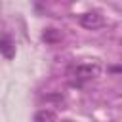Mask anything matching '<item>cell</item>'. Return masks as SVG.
I'll use <instances>...</instances> for the list:
<instances>
[{
    "mask_svg": "<svg viewBox=\"0 0 122 122\" xmlns=\"http://www.w3.org/2000/svg\"><path fill=\"white\" fill-rule=\"evenodd\" d=\"M0 51L6 59H13V55H15V44L8 34H4L2 40H0Z\"/></svg>",
    "mask_w": 122,
    "mask_h": 122,
    "instance_id": "obj_3",
    "label": "cell"
},
{
    "mask_svg": "<svg viewBox=\"0 0 122 122\" xmlns=\"http://www.w3.org/2000/svg\"><path fill=\"white\" fill-rule=\"evenodd\" d=\"M42 40L46 44H57V42H61V32L57 29H46L42 32Z\"/></svg>",
    "mask_w": 122,
    "mask_h": 122,
    "instance_id": "obj_4",
    "label": "cell"
},
{
    "mask_svg": "<svg viewBox=\"0 0 122 122\" xmlns=\"http://www.w3.org/2000/svg\"><path fill=\"white\" fill-rule=\"evenodd\" d=\"M61 122H72V120H61Z\"/></svg>",
    "mask_w": 122,
    "mask_h": 122,
    "instance_id": "obj_6",
    "label": "cell"
},
{
    "mask_svg": "<svg viewBox=\"0 0 122 122\" xmlns=\"http://www.w3.org/2000/svg\"><path fill=\"white\" fill-rule=\"evenodd\" d=\"M55 112L50 111V109H42L34 114V122H55Z\"/></svg>",
    "mask_w": 122,
    "mask_h": 122,
    "instance_id": "obj_5",
    "label": "cell"
},
{
    "mask_svg": "<svg viewBox=\"0 0 122 122\" xmlns=\"http://www.w3.org/2000/svg\"><path fill=\"white\" fill-rule=\"evenodd\" d=\"M78 23H80L84 29L93 30V29H99L105 21H103V15H101L99 11H86V13H82V15L78 17Z\"/></svg>",
    "mask_w": 122,
    "mask_h": 122,
    "instance_id": "obj_2",
    "label": "cell"
},
{
    "mask_svg": "<svg viewBox=\"0 0 122 122\" xmlns=\"http://www.w3.org/2000/svg\"><path fill=\"white\" fill-rule=\"evenodd\" d=\"M99 72H101V67L97 63H80L72 71V74L78 82H86L90 78H95V76H99Z\"/></svg>",
    "mask_w": 122,
    "mask_h": 122,
    "instance_id": "obj_1",
    "label": "cell"
}]
</instances>
